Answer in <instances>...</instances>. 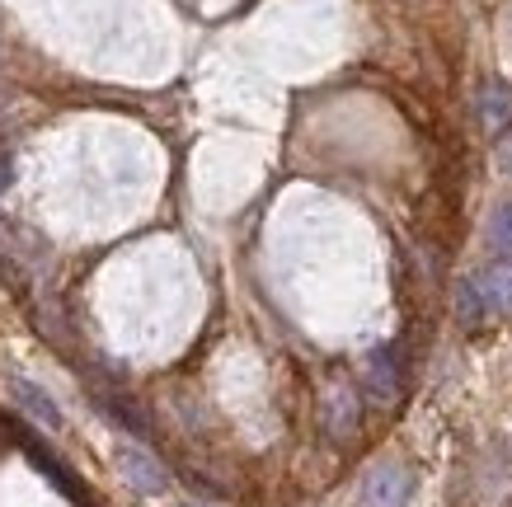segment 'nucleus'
<instances>
[{
	"label": "nucleus",
	"mask_w": 512,
	"mask_h": 507,
	"mask_svg": "<svg viewBox=\"0 0 512 507\" xmlns=\"http://www.w3.org/2000/svg\"><path fill=\"white\" fill-rule=\"evenodd\" d=\"M113 465H118V475L127 479V489L132 493H146V498H160V493H170V470L146 451V446H118L113 451Z\"/></svg>",
	"instance_id": "nucleus-1"
},
{
	"label": "nucleus",
	"mask_w": 512,
	"mask_h": 507,
	"mask_svg": "<svg viewBox=\"0 0 512 507\" xmlns=\"http://www.w3.org/2000/svg\"><path fill=\"white\" fill-rule=\"evenodd\" d=\"M362 385H367V395L376 404H395L404 390V362H400V348L395 343H381L367 353L362 362Z\"/></svg>",
	"instance_id": "nucleus-2"
},
{
	"label": "nucleus",
	"mask_w": 512,
	"mask_h": 507,
	"mask_svg": "<svg viewBox=\"0 0 512 507\" xmlns=\"http://www.w3.org/2000/svg\"><path fill=\"white\" fill-rule=\"evenodd\" d=\"M409 493H414V475H409L404 465L386 461L362 479V498H357V503L362 507H404Z\"/></svg>",
	"instance_id": "nucleus-3"
},
{
	"label": "nucleus",
	"mask_w": 512,
	"mask_h": 507,
	"mask_svg": "<svg viewBox=\"0 0 512 507\" xmlns=\"http://www.w3.org/2000/svg\"><path fill=\"white\" fill-rule=\"evenodd\" d=\"M357 428H362V400L348 381H334L325 390V432L334 442H348L357 437Z\"/></svg>",
	"instance_id": "nucleus-4"
},
{
	"label": "nucleus",
	"mask_w": 512,
	"mask_h": 507,
	"mask_svg": "<svg viewBox=\"0 0 512 507\" xmlns=\"http://www.w3.org/2000/svg\"><path fill=\"white\" fill-rule=\"evenodd\" d=\"M475 113H480L484 137L503 141L512 132V90L503 85V80H484V85H480V99H475Z\"/></svg>",
	"instance_id": "nucleus-5"
},
{
	"label": "nucleus",
	"mask_w": 512,
	"mask_h": 507,
	"mask_svg": "<svg viewBox=\"0 0 512 507\" xmlns=\"http://www.w3.org/2000/svg\"><path fill=\"white\" fill-rule=\"evenodd\" d=\"M484 292V310H489V320H512V259H494L484 263L480 273H475Z\"/></svg>",
	"instance_id": "nucleus-6"
},
{
	"label": "nucleus",
	"mask_w": 512,
	"mask_h": 507,
	"mask_svg": "<svg viewBox=\"0 0 512 507\" xmlns=\"http://www.w3.org/2000/svg\"><path fill=\"white\" fill-rule=\"evenodd\" d=\"M10 395H15V404L38 423V428L62 432V409H57V400H52L38 381H29V376H10Z\"/></svg>",
	"instance_id": "nucleus-7"
},
{
	"label": "nucleus",
	"mask_w": 512,
	"mask_h": 507,
	"mask_svg": "<svg viewBox=\"0 0 512 507\" xmlns=\"http://www.w3.org/2000/svg\"><path fill=\"white\" fill-rule=\"evenodd\" d=\"M19 446H24V456H29V461H33V470H43V475L52 479V484H57V489H62L66 498H71V503H85V489H80V484H76V475H71V470H66V465L57 461V456H52L47 446H38V442H33V437H24V442H19Z\"/></svg>",
	"instance_id": "nucleus-8"
},
{
	"label": "nucleus",
	"mask_w": 512,
	"mask_h": 507,
	"mask_svg": "<svg viewBox=\"0 0 512 507\" xmlns=\"http://www.w3.org/2000/svg\"><path fill=\"white\" fill-rule=\"evenodd\" d=\"M484 320H489L484 292H480V282H475V273H470L456 282V324H461V329H480Z\"/></svg>",
	"instance_id": "nucleus-9"
},
{
	"label": "nucleus",
	"mask_w": 512,
	"mask_h": 507,
	"mask_svg": "<svg viewBox=\"0 0 512 507\" xmlns=\"http://www.w3.org/2000/svg\"><path fill=\"white\" fill-rule=\"evenodd\" d=\"M99 409L118 423V428H127L132 437H146L151 432V423H146V414H141L132 400H123V395H99Z\"/></svg>",
	"instance_id": "nucleus-10"
},
{
	"label": "nucleus",
	"mask_w": 512,
	"mask_h": 507,
	"mask_svg": "<svg viewBox=\"0 0 512 507\" xmlns=\"http://www.w3.org/2000/svg\"><path fill=\"white\" fill-rule=\"evenodd\" d=\"M489 245H494L503 259H512V202H498L494 216H489Z\"/></svg>",
	"instance_id": "nucleus-11"
},
{
	"label": "nucleus",
	"mask_w": 512,
	"mask_h": 507,
	"mask_svg": "<svg viewBox=\"0 0 512 507\" xmlns=\"http://www.w3.org/2000/svg\"><path fill=\"white\" fill-rule=\"evenodd\" d=\"M494 165H498V174H503V179H512V137H508V141H498Z\"/></svg>",
	"instance_id": "nucleus-12"
},
{
	"label": "nucleus",
	"mask_w": 512,
	"mask_h": 507,
	"mask_svg": "<svg viewBox=\"0 0 512 507\" xmlns=\"http://www.w3.org/2000/svg\"><path fill=\"white\" fill-rule=\"evenodd\" d=\"M188 507H198V503H188Z\"/></svg>",
	"instance_id": "nucleus-13"
}]
</instances>
